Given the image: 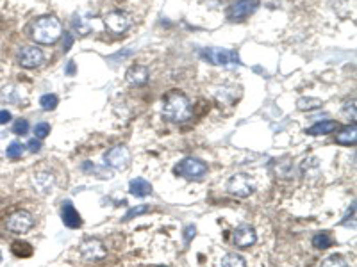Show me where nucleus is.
<instances>
[{
    "mask_svg": "<svg viewBox=\"0 0 357 267\" xmlns=\"http://www.w3.org/2000/svg\"><path fill=\"white\" fill-rule=\"evenodd\" d=\"M0 98H2V102H8V104H18L20 91H16L15 86H6L0 91Z\"/></svg>",
    "mask_w": 357,
    "mask_h": 267,
    "instance_id": "obj_21",
    "label": "nucleus"
},
{
    "mask_svg": "<svg viewBox=\"0 0 357 267\" xmlns=\"http://www.w3.org/2000/svg\"><path fill=\"white\" fill-rule=\"evenodd\" d=\"M259 4H261V0H237L229 8L227 18L230 22H243L245 18H248L257 11Z\"/></svg>",
    "mask_w": 357,
    "mask_h": 267,
    "instance_id": "obj_6",
    "label": "nucleus"
},
{
    "mask_svg": "<svg viewBox=\"0 0 357 267\" xmlns=\"http://www.w3.org/2000/svg\"><path fill=\"white\" fill-rule=\"evenodd\" d=\"M104 160H106V166L113 168V170H118V171H124L131 166L132 155H131V152H129V148H125V146H114V148H111L109 152L104 155Z\"/></svg>",
    "mask_w": 357,
    "mask_h": 267,
    "instance_id": "obj_7",
    "label": "nucleus"
},
{
    "mask_svg": "<svg viewBox=\"0 0 357 267\" xmlns=\"http://www.w3.org/2000/svg\"><path fill=\"white\" fill-rule=\"evenodd\" d=\"M6 155H8V159H13V160L20 159V157L23 155V146H22V143L13 141L11 145L8 146V150H6Z\"/></svg>",
    "mask_w": 357,
    "mask_h": 267,
    "instance_id": "obj_26",
    "label": "nucleus"
},
{
    "mask_svg": "<svg viewBox=\"0 0 357 267\" xmlns=\"http://www.w3.org/2000/svg\"><path fill=\"white\" fill-rule=\"evenodd\" d=\"M61 219L65 223V226L68 228H80L82 226V217L80 214L75 210V207L72 205V202H63V207H61Z\"/></svg>",
    "mask_w": 357,
    "mask_h": 267,
    "instance_id": "obj_14",
    "label": "nucleus"
},
{
    "mask_svg": "<svg viewBox=\"0 0 357 267\" xmlns=\"http://www.w3.org/2000/svg\"><path fill=\"white\" fill-rule=\"evenodd\" d=\"M332 242H334V241H332V237L327 233V231H321V233H316V235L313 237V246H314L316 249H320V251H321V249L331 248Z\"/></svg>",
    "mask_w": 357,
    "mask_h": 267,
    "instance_id": "obj_23",
    "label": "nucleus"
},
{
    "mask_svg": "<svg viewBox=\"0 0 357 267\" xmlns=\"http://www.w3.org/2000/svg\"><path fill=\"white\" fill-rule=\"evenodd\" d=\"M173 173L178 177L186 178V180H202L207 173V166L205 162H202L200 159H195V157H188V159L181 160L177 166L173 168Z\"/></svg>",
    "mask_w": 357,
    "mask_h": 267,
    "instance_id": "obj_3",
    "label": "nucleus"
},
{
    "mask_svg": "<svg viewBox=\"0 0 357 267\" xmlns=\"http://www.w3.org/2000/svg\"><path fill=\"white\" fill-rule=\"evenodd\" d=\"M106 27L113 34H124L131 27V18L125 13L113 11L106 16Z\"/></svg>",
    "mask_w": 357,
    "mask_h": 267,
    "instance_id": "obj_12",
    "label": "nucleus"
},
{
    "mask_svg": "<svg viewBox=\"0 0 357 267\" xmlns=\"http://www.w3.org/2000/svg\"><path fill=\"white\" fill-rule=\"evenodd\" d=\"M45 55L41 52V48L36 47H23L22 50L18 52V64L23 66V68H36L43 62Z\"/></svg>",
    "mask_w": 357,
    "mask_h": 267,
    "instance_id": "obj_11",
    "label": "nucleus"
},
{
    "mask_svg": "<svg viewBox=\"0 0 357 267\" xmlns=\"http://www.w3.org/2000/svg\"><path fill=\"white\" fill-rule=\"evenodd\" d=\"M27 146H29V152L36 153V152H40V150H41V141H40V139L34 138V139H31L29 145H27Z\"/></svg>",
    "mask_w": 357,
    "mask_h": 267,
    "instance_id": "obj_32",
    "label": "nucleus"
},
{
    "mask_svg": "<svg viewBox=\"0 0 357 267\" xmlns=\"http://www.w3.org/2000/svg\"><path fill=\"white\" fill-rule=\"evenodd\" d=\"M125 79H127V82L131 84V86H136V87L145 86V84L148 82V70L141 64H134L127 70Z\"/></svg>",
    "mask_w": 357,
    "mask_h": 267,
    "instance_id": "obj_15",
    "label": "nucleus"
},
{
    "mask_svg": "<svg viewBox=\"0 0 357 267\" xmlns=\"http://www.w3.org/2000/svg\"><path fill=\"white\" fill-rule=\"evenodd\" d=\"M150 210V207L148 205H139V207H134V209H131L127 214L124 216V221H129V219H132L134 216H141V214H146Z\"/></svg>",
    "mask_w": 357,
    "mask_h": 267,
    "instance_id": "obj_29",
    "label": "nucleus"
},
{
    "mask_svg": "<svg viewBox=\"0 0 357 267\" xmlns=\"http://www.w3.org/2000/svg\"><path fill=\"white\" fill-rule=\"evenodd\" d=\"M232 242L236 248L240 249H248L250 246H254L257 242V233L255 228L250 224H240L232 233Z\"/></svg>",
    "mask_w": 357,
    "mask_h": 267,
    "instance_id": "obj_10",
    "label": "nucleus"
},
{
    "mask_svg": "<svg viewBox=\"0 0 357 267\" xmlns=\"http://www.w3.org/2000/svg\"><path fill=\"white\" fill-rule=\"evenodd\" d=\"M0 262H2V253H0Z\"/></svg>",
    "mask_w": 357,
    "mask_h": 267,
    "instance_id": "obj_36",
    "label": "nucleus"
},
{
    "mask_svg": "<svg viewBox=\"0 0 357 267\" xmlns=\"http://www.w3.org/2000/svg\"><path fill=\"white\" fill-rule=\"evenodd\" d=\"M320 267H348V263L341 255H331L321 262Z\"/></svg>",
    "mask_w": 357,
    "mask_h": 267,
    "instance_id": "obj_25",
    "label": "nucleus"
},
{
    "mask_svg": "<svg viewBox=\"0 0 357 267\" xmlns=\"http://www.w3.org/2000/svg\"><path fill=\"white\" fill-rule=\"evenodd\" d=\"M321 105H323V102L320 100V98H299V102H296V107L300 109V111H313V109H320Z\"/></svg>",
    "mask_w": 357,
    "mask_h": 267,
    "instance_id": "obj_22",
    "label": "nucleus"
},
{
    "mask_svg": "<svg viewBox=\"0 0 357 267\" xmlns=\"http://www.w3.org/2000/svg\"><path fill=\"white\" fill-rule=\"evenodd\" d=\"M80 255L87 262H99V260L106 258L107 249L104 246V242L99 241V239H86L80 244Z\"/></svg>",
    "mask_w": 357,
    "mask_h": 267,
    "instance_id": "obj_9",
    "label": "nucleus"
},
{
    "mask_svg": "<svg viewBox=\"0 0 357 267\" xmlns=\"http://www.w3.org/2000/svg\"><path fill=\"white\" fill-rule=\"evenodd\" d=\"M73 45V36L70 32H65V40H63V52H68Z\"/></svg>",
    "mask_w": 357,
    "mask_h": 267,
    "instance_id": "obj_31",
    "label": "nucleus"
},
{
    "mask_svg": "<svg viewBox=\"0 0 357 267\" xmlns=\"http://www.w3.org/2000/svg\"><path fill=\"white\" fill-rule=\"evenodd\" d=\"M11 118H13V116H11V112H9V111H6V109H4V111H0V125L9 123V121H11Z\"/></svg>",
    "mask_w": 357,
    "mask_h": 267,
    "instance_id": "obj_33",
    "label": "nucleus"
},
{
    "mask_svg": "<svg viewBox=\"0 0 357 267\" xmlns=\"http://www.w3.org/2000/svg\"><path fill=\"white\" fill-rule=\"evenodd\" d=\"M11 249L16 256H20V258H27V256L33 255V246H31L29 242H23V241L13 242Z\"/></svg>",
    "mask_w": 357,
    "mask_h": 267,
    "instance_id": "obj_20",
    "label": "nucleus"
},
{
    "mask_svg": "<svg viewBox=\"0 0 357 267\" xmlns=\"http://www.w3.org/2000/svg\"><path fill=\"white\" fill-rule=\"evenodd\" d=\"M73 73H75V62L70 61L68 66H66V75H73Z\"/></svg>",
    "mask_w": 357,
    "mask_h": 267,
    "instance_id": "obj_35",
    "label": "nucleus"
},
{
    "mask_svg": "<svg viewBox=\"0 0 357 267\" xmlns=\"http://www.w3.org/2000/svg\"><path fill=\"white\" fill-rule=\"evenodd\" d=\"M220 267H247V262L241 255L236 253H227L222 260H220Z\"/></svg>",
    "mask_w": 357,
    "mask_h": 267,
    "instance_id": "obj_19",
    "label": "nucleus"
},
{
    "mask_svg": "<svg viewBox=\"0 0 357 267\" xmlns=\"http://www.w3.org/2000/svg\"><path fill=\"white\" fill-rule=\"evenodd\" d=\"M202 59L216 66H227V64H241L240 55L236 50H227V48H204L200 52Z\"/></svg>",
    "mask_w": 357,
    "mask_h": 267,
    "instance_id": "obj_4",
    "label": "nucleus"
},
{
    "mask_svg": "<svg viewBox=\"0 0 357 267\" xmlns=\"http://www.w3.org/2000/svg\"><path fill=\"white\" fill-rule=\"evenodd\" d=\"M164 119L173 123H183L191 118V104L186 94L178 91H170L163 102Z\"/></svg>",
    "mask_w": 357,
    "mask_h": 267,
    "instance_id": "obj_1",
    "label": "nucleus"
},
{
    "mask_svg": "<svg viewBox=\"0 0 357 267\" xmlns=\"http://www.w3.org/2000/svg\"><path fill=\"white\" fill-rule=\"evenodd\" d=\"M129 192L136 198H145V196L152 194V184L145 178L138 177V178H132L129 182Z\"/></svg>",
    "mask_w": 357,
    "mask_h": 267,
    "instance_id": "obj_16",
    "label": "nucleus"
},
{
    "mask_svg": "<svg viewBox=\"0 0 357 267\" xmlns=\"http://www.w3.org/2000/svg\"><path fill=\"white\" fill-rule=\"evenodd\" d=\"M27 132H29V123H27V119H16V123L13 125V134H16V136H25Z\"/></svg>",
    "mask_w": 357,
    "mask_h": 267,
    "instance_id": "obj_28",
    "label": "nucleus"
},
{
    "mask_svg": "<svg viewBox=\"0 0 357 267\" xmlns=\"http://www.w3.org/2000/svg\"><path fill=\"white\" fill-rule=\"evenodd\" d=\"M338 126H339L338 121H332V119H327V121H318V123H314L313 126H309V128L306 130V134H309V136H325V134L334 132Z\"/></svg>",
    "mask_w": 357,
    "mask_h": 267,
    "instance_id": "obj_18",
    "label": "nucleus"
},
{
    "mask_svg": "<svg viewBox=\"0 0 357 267\" xmlns=\"http://www.w3.org/2000/svg\"><path fill=\"white\" fill-rule=\"evenodd\" d=\"M8 230L13 233H27L34 226V217L29 210H16L8 217Z\"/></svg>",
    "mask_w": 357,
    "mask_h": 267,
    "instance_id": "obj_8",
    "label": "nucleus"
},
{
    "mask_svg": "<svg viewBox=\"0 0 357 267\" xmlns=\"http://www.w3.org/2000/svg\"><path fill=\"white\" fill-rule=\"evenodd\" d=\"M157 267H166V265H157Z\"/></svg>",
    "mask_w": 357,
    "mask_h": 267,
    "instance_id": "obj_37",
    "label": "nucleus"
},
{
    "mask_svg": "<svg viewBox=\"0 0 357 267\" xmlns=\"http://www.w3.org/2000/svg\"><path fill=\"white\" fill-rule=\"evenodd\" d=\"M225 187H227V191L232 196H236V198H247V196H250L252 192L255 191L254 182L250 180L248 175H243V173L232 175V177L227 180Z\"/></svg>",
    "mask_w": 357,
    "mask_h": 267,
    "instance_id": "obj_5",
    "label": "nucleus"
},
{
    "mask_svg": "<svg viewBox=\"0 0 357 267\" xmlns=\"http://www.w3.org/2000/svg\"><path fill=\"white\" fill-rule=\"evenodd\" d=\"M59 104V98L55 96V94H43V96L40 98V105L43 111H54L55 107H57Z\"/></svg>",
    "mask_w": 357,
    "mask_h": 267,
    "instance_id": "obj_24",
    "label": "nucleus"
},
{
    "mask_svg": "<svg viewBox=\"0 0 357 267\" xmlns=\"http://www.w3.org/2000/svg\"><path fill=\"white\" fill-rule=\"evenodd\" d=\"M33 185L40 194L47 196L54 191L55 185V177L48 171H38V173L33 175Z\"/></svg>",
    "mask_w": 357,
    "mask_h": 267,
    "instance_id": "obj_13",
    "label": "nucleus"
},
{
    "mask_svg": "<svg viewBox=\"0 0 357 267\" xmlns=\"http://www.w3.org/2000/svg\"><path fill=\"white\" fill-rule=\"evenodd\" d=\"M195 231H197V228H195V226H188L186 230H184V241L190 242L191 239L195 237Z\"/></svg>",
    "mask_w": 357,
    "mask_h": 267,
    "instance_id": "obj_34",
    "label": "nucleus"
},
{
    "mask_svg": "<svg viewBox=\"0 0 357 267\" xmlns=\"http://www.w3.org/2000/svg\"><path fill=\"white\" fill-rule=\"evenodd\" d=\"M357 141V128L355 125H348L345 128L339 130V134H336V143L345 146H353Z\"/></svg>",
    "mask_w": 357,
    "mask_h": 267,
    "instance_id": "obj_17",
    "label": "nucleus"
},
{
    "mask_svg": "<svg viewBox=\"0 0 357 267\" xmlns=\"http://www.w3.org/2000/svg\"><path fill=\"white\" fill-rule=\"evenodd\" d=\"M63 36V25L54 16H43L33 25V40L41 45H52Z\"/></svg>",
    "mask_w": 357,
    "mask_h": 267,
    "instance_id": "obj_2",
    "label": "nucleus"
},
{
    "mask_svg": "<svg viewBox=\"0 0 357 267\" xmlns=\"http://www.w3.org/2000/svg\"><path fill=\"white\" fill-rule=\"evenodd\" d=\"M34 134H36V139H45L50 134V125L45 121L38 123L36 126H34Z\"/></svg>",
    "mask_w": 357,
    "mask_h": 267,
    "instance_id": "obj_27",
    "label": "nucleus"
},
{
    "mask_svg": "<svg viewBox=\"0 0 357 267\" xmlns=\"http://www.w3.org/2000/svg\"><path fill=\"white\" fill-rule=\"evenodd\" d=\"M343 112H345L346 116H350L352 119H355V102L352 100L350 104L346 102V104H345V109H343Z\"/></svg>",
    "mask_w": 357,
    "mask_h": 267,
    "instance_id": "obj_30",
    "label": "nucleus"
}]
</instances>
